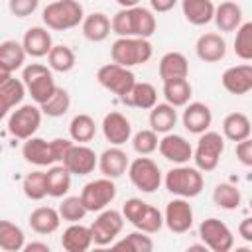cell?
<instances>
[{"mask_svg": "<svg viewBox=\"0 0 252 252\" xmlns=\"http://www.w3.org/2000/svg\"><path fill=\"white\" fill-rule=\"evenodd\" d=\"M73 140H67V138H55V140H43V138H28L24 140V146H22V156L28 163H33V165H39V167H49L53 163H61L67 150L71 148Z\"/></svg>", "mask_w": 252, "mask_h": 252, "instance_id": "1", "label": "cell"}, {"mask_svg": "<svg viewBox=\"0 0 252 252\" xmlns=\"http://www.w3.org/2000/svg\"><path fill=\"white\" fill-rule=\"evenodd\" d=\"M85 18V10L77 0H55L41 12L43 26L53 32H67L77 28Z\"/></svg>", "mask_w": 252, "mask_h": 252, "instance_id": "2", "label": "cell"}, {"mask_svg": "<svg viewBox=\"0 0 252 252\" xmlns=\"http://www.w3.org/2000/svg\"><path fill=\"white\" fill-rule=\"evenodd\" d=\"M165 189L175 195V197H183V199H193L197 195H201L203 187H205V179L203 173L197 167H189L185 163L171 167L165 177H163Z\"/></svg>", "mask_w": 252, "mask_h": 252, "instance_id": "3", "label": "cell"}, {"mask_svg": "<svg viewBox=\"0 0 252 252\" xmlns=\"http://www.w3.org/2000/svg\"><path fill=\"white\" fill-rule=\"evenodd\" d=\"M152 43L144 37H118L110 47L112 63H118L128 69L148 63L152 59Z\"/></svg>", "mask_w": 252, "mask_h": 252, "instance_id": "4", "label": "cell"}, {"mask_svg": "<svg viewBox=\"0 0 252 252\" xmlns=\"http://www.w3.org/2000/svg\"><path fill=\"white\" fill-rule=\"evenodd\" d=\"M22 83L26 87V93L32 96V100L39 106L41 102H45L53 91H55V81H53V73L47 65L41 63H30L24 67L22 71Z\"/></svg>", "mask_w": 252, "mask_h": 252, "instance_id": "5", "label": "cell"}, {"mask_svg": "<svg viewBox=\"0 0 252 252\" xmlns=\"http://www.w3.org/2000/svg\"><path fill=\"white\" fill-rule=\"evenodd\" d=\"M222 152H224V138L219 132L205 130L203 134H199V140H197V146L193 148L191 159L195 161V167L199 171L207 173V171L217 169Z\"/></svg>", "mask_w": 252, "mask_h": 252, "instance_id": "6", "label": "cell"}, {"mask_svg": "<svg viewBox=\"0 0 252 252\" xmlns=\"http://www.w3.org/2000/svg\"><path fill=\"white\" fill-rule=\"evenodd\" d=\"M126 171H128V177H130L132 185L136 189H140L142 193H154V191H158L159 185H161V181H163L161 179L159 165L154 159L146 158V156H140V158L132 159L128 163V169Z\"/></svg>", "mask_w": 252, "mask_h": 252, "instance_id": "7", "label": "cell"}, {"mask_svg": "<svg viewBox=\"0 0 252 252\" xmlns=\"http://www.w3.org/2000/svg\"><path fill=\"white\" fill-rule=\"evenodd\" d=\"M41 124V110L37 104H18L8 118V132L18 140L35 136Z\"/></svg>", "mask_w": 252, "mask_h": 252, "instance_id": "8", "label": "cell"}, {"mask_svg": "<svg viewBox=\"0 0 252 252\" xmlns=\"http://www.w3.org/2000/svg\"><path fill=\"white\" fill-rule=\"evenodd\" d=\"M89 228H91L93 244L110 246L124 228V217H122V213H118L114 209H102V211H98V217L93 220V224Z\"/></svg>", "mask_w": 252, "mask_h": 252, "instance_id": "9", "label": "cell"}, {"mask_svg": "<svg viewBox=\"0 0 252 252\" xmlns=\"http://www.w3.org/2000/svg\"><path fill=\"white\" fill-rule=\"evenodd\" d=\"M79 197H81V201L89 213H98V211L106 209L116 199L114 179H108V177L93 179L83 187Z\"/></svg>", "mask_w": 252, "mask_h": 252, "instance_id": "10", "label": "cell"}, {"mask_svg": "<svg viewBox=\"0 0 252 252\" xmlns=\"http://www.w3.org/2000/svg\"><path fill=\"white\" fill-rule=\"evenodd\" d=\"M96 81L100 87L122 98L134 87L136 77L128 67H122L118 63H106L96 71Z\"/></svg>", "mask_w": 252, "mask_h": 252, "instance_id": "11", "label": "cell"}, {"mask_svg": "<svg viewBox=\"0 0 252 252\" xmlns=\"http://www.w3.org/2000/svg\"><path fill=\"white\" fill-rule=\"evenodd\" d=\"M199 236L203 244L213 252H228L234 246L232 230L219 219L211 217L199 224Z\"/></svg>", "mask_w": 252, "mask_h": 252, "instance_id": "12", "label": "cell"}, {"mask_svg": "<svg viewBox=\"0 0 252 252\" xmlns=\"http://www.w3.org/2000/svg\"><path fill=\"white\" fill-rule=\"evenodd\" d=\"M61 163L67 167V171L71 175H89L94 171V167L98 163V156L89 146L73 142Z\"/></svg>", "mask_w": 252, "mask_h": 252, "instance_id": "13", "label": "cell"}, {"mask_svg": "<svg viewBox=\"0 0 252 252\" xmlns=\"http://www.w3.org/2000/svg\"><path fill=\"white\" fill-rule=\"evenodd\" d=\"M163 224L175 234L187 232L193 226V209L189 201L183 197L171 199L163 211Z\"/></svg>", "mask_w": 252, "mask_h": 252, "instance_id": "14", "label": "cell"}, {"mask_svg": "<svg viewBox=\"0 0 252 252\" xmlns=\"http://www.w3.org/2000/svg\"><path fill=\"white\" fill-rule=\"evenodd\" d=\"M158 150L161 154V158H165L171 163H187L193 156V146L189 144V140H185L179 134H163V138L158 142Z\"/></svg>", "mask_w": 252, "mask_h": 252, "instance_id": "15", "label": "cell"}, {"mask_svg": "<svg viewBox=\"0 0 252 252\" xmlns=\"http://www.w3.org/2000/svg\"><path fill=\"white\" fill-rule=\"evenodd\" d=\"M102 136L106 138V142H110V146H122L132 138V124L130 120L122 114V112H108L102 118Z\"/></svg>", "mask_w": 252, "mask_h": 252, "instance_id": "16", "label": "cell"}, {"mask_svg": "<svg viewBox=\"0 0 252 252\" xmlns=\"http://www.w3.org/2000/svg\"><path fill=\"white\" fill-rule=\"evenodd\" d=\"M220 83L224 87V91H228L230 94H246L252 91V65L240 63V65H232L228 69H224Z\"/></svg>", "mask_w": 252, "mask_h": 252, "instance_id": "17", "label": "cell"}, {"mask_svg": "<svg viewBox=\"0 0 252 252\" xmlns=\"http://www.w3.org/2000/svg\"><path fill=\"white\" fill-rule=\"evenodd\" d=\"M181 122L185 126L187 132L191 134H203L205 130L211 128V122H213V112L211 108L205 104V102H187L185 104V110L181 114Z\"/></svg>", "mask_w": 252, "mask_h": 252, "instance_id": "18", "label": "cell"}, {"mask_svg": "<svg viewBox=\"0 0 252 252\" xmlns=\"http://www.w3.org/2000/svg\"><path fill=\"white\" fill-rule=\"evenodd\" d=\"M128 154L120 148V146H110L106 148L100 156H98V169L102 173V177H108V179H118L126 173L128 169Z\"/></svg>", "mask_w": 252, "mask_h": 252, "instance_id": "19", "label": "cell"}, {"mask_svg": "<svg viewBox=\"0 0 252 252\" xmlns=\"http://www.w3.org/2000/svg\"><path fill=\"white\" fill-rule=\"evenodd\" d=\"M195 53L205 63H219L226 55V41L220 33L207 32V33L199 35V39L195 43Z\"/></svg>", "mask_w": 252, "mask_h": 252, "instance_id": "20", "label": "cell"}, {"mask_svg": "<svg viewBox=\"0 0 252 252\" xmlns=\"http://www.w3.org/2000/svg\"><path fill=\"white\" fill-rule=\"evenodd\" d=\"M22 47H24L26 55H30V57H45L49 53V49L53 47L51 33L47 32L45 26H33L24 33Z\"/></svg>", "mask_w": 252, "mask_h": 252, "instance_id": "21", "label": "cell"}, {"mask_svg": "<svg viewBox=\"0 0 252 252\" xmlns=\"http://www.w3.org/2000/svg\"><path fill=\"white\" fill-rule=\"evenodd\" d=\"M158 73L161 81H171V79H187L189 75V61L183 53L179 51H167L161 55Z\"/></svg>", "mask_w": 252, "mask_h": 252, "instance_id": "22", "label": "cell"}, {"mask_svg": "<svg viewBox=\"0 0 252 252\" xmlns=\"http://www.w3.org/2000/svg\"><path fill=\"white\" fill-rule=\"evenodd\" d=\"M61 246L67 252H85L93 246L91 228L81 222H69V226L63 230Z\"/></svg>", "mask_w": 252, "mask_h": 252, "instance_id": "23", "label": "cell"}, {"mask_svg": "<svg viewBox=\"0 0 252 252\" xmlns=\"http://www.w3.org/2000/svg\"><path fill=\"white\" fill-rule=\"evenodd\" d=\"M213 20L220 32H236V28L244 22L242 8H240V4H236L232 0L220 2L219 6H215Z\"/></svg>", "mask_w": 252, "mask_h": 252, "instance_id": "24", "label": "cell"}, {"mask_svg": "<svg viewBox=\"0 0 252 252\" xmlns=\"http://www.w3.org/2000/svg\"><path fill=\"white\" fill-rule=\"evenodd\" d=\"M28 224L37 234H53L61 224V217L53 207H37L30 213Z\"/></svg>", "mask_w": 252, "mask_h": 252, "instance_id": "25", "label": "cell"}, {"mask_svg": "<svg viewBox=\"0 0 252 252\" xmlns=\"http://www.w3.org/2000/svg\"><path fill=\"white\" fill-rule=\"evenodd\" d=\"M126 106H134V108H142V110H150L156 102H158V91L152 83H134V87L120 98Z\"/></svg>", "mask_w": 252, "mask_h": 252, "instance_id": "26", "label": "cell"}, {"mask_svg": "<svg viewBox=\"0 0 252 252\" xmlns=\"http://www.w3.org/2000/svg\"><path fill=\"white\" fill-rule=\"evenodd\" d=\"M150 128L158 134H167L175 128L177 124V110L175 106L167 104V102H156L150 108V116H148Z\"/></svg>", "mask_w": 252, "mask_h": 252, "instance_id": "27", "label": "cell"}, {"mask_svg": "<svg viewBox=\"0 0 252 252\" xmlns=\"http://www.w3.org/2000/svg\"><path fill=\"white\" fill-rule=\"evenodd\" d=\"M128 10H130V33H132V37L150 39L156 32V26H158L154 12L144 8V6H134Z\"/></svg>", "mask_w": 252, "mask_h": 252, "instance_id": "28", "label": "cell"}, {"mask_svg": "<svg viewBox=\"0 0 252 252\" xmlns=\"http://www.w3.org/2000/svg\"><path fill=\"white\" fill-rule=\"evenodd\" d=\"M81 30H83V35L89 41H93V43L104 41L110 35V18L102 12L87 14L81 22Z\"/></svg>", "mask_w": 252, "mask_h": 252, "instance_id": "29", "label": "cell"}, {"mask_svg": "<svg viewBox=\"0 0 252 252\" xmlns=\"http://www.w3.org/2000/svg\"><path fill=\"white\" fill-rule=\"evenodd\" d=\"M45 187H47V195L61 199L69 193L71 189V173L67 171V167L63 163H53L49 165V169L45 171Z\"/></svg>", "mask_w": 252, "mask_h": 252, "instance_id": "30", "label": "cell"}, {"mask_svg": "<svg viewBox=\"0 0 252 252\" xmlns=\"http://www.w3.org/2000/svg\"><path fill=\"white\" fill-rule=\"evenodd\" d=\"M24 96H26V87H24L22 79L12 77L4 85H0V122L6 118L8 110L22 104Z\"/></svg>", "mask_w": 252, "mask_h": 252, "instance_id": "31", "label": "cell"}, {"mask_svg": "<svg viewBox=\"0 0 252 252\" xmlns=\"http://www.w3.org/2000/svg\"><path fill=\"white\" fill-rule=\"evenodd\" d=\"M183 16L193 26H207L213 22L215 4L213 0H181Z\"/></svg>", "mask_w": 252, "mask_h": 252, "instance_id": "32", "label": "cell"}, {"mask_svg": "<svg viewBox=\"0 0 252 252\" xmlns=\"http://www.w3.org/2000/svg\"><path fill=\"white\" fill-rule=\"evenodd\" d=\"M250 134H252L250 118L244 112H230V114L224 116V120H222V138L236 144L244 138H250Z\"/></svg>", "mask_w": 252, "mask_h": 252, "instance_id": "33", "label": "cell"}, {"mask_svg": "<svg viewBox=\"0 0 252 252\" xmlns=\"http://www.w3.org/2000/svg\"><path fill=\"white\" fill-rule=\"evenodd\" d=\"M193 94V87L187 79H171V81H163V98L167 104L179 108L185 106L191 100Z\"/></svg>", "mask_w": 252, "mask_h": 252, "instance_id": "34", "label": "cell"}, {"mask_svg": "<svg viewBox=\"0 0 252 252\" xmlns=\"http://www.w3.org/2000/svg\"><path fill=\"white\" fill-rule=\"evenodd\" d=\"M45 57H47L49 69L57 73H69L77 63L75 51L69 45H53Z\"/></svg>", "mask_w": 252, "mask_h": 252, "instance_id": "35", "label": "cell"}, {"mask_svg": "<svg viewBox=\"0 0 252 252\" xmlns=\"http://www.w3.org/2000/svg\"><path fill=\"white\" fill-rule=\"evenodd\" d=\"M96 134V124L94 118L89 114H75L71 124H69V136L77 144H87L94 138Z\"/></svg>", "mask_w": 252, "mask_h": 252, "instance_id": "36", "label": "cell"}, {"mask_svg": "<svg viewBox=\"0 0 252 252\" xmlns=\"http://www.w3.org/2000/svg\"><path fill=\"white\" fill-rule=\"evenodd\" d=\"M24 230L10 220H0V248L6 252H20L24 250Z\"/></svg>", "mask_w": 252, "mask_h": 252, "instance_id": "37", "label": "cell"}, {"mask_svg": "<svg viewBox=\"0 0 252 252\" xmlns=\"http://www.w3.org/2000/svg\"><path fill=\"white\" fill-rule=\"evenodd\" d=\"M213 203L224 211H234L242 203V193L232 183H219L213 189Z\"/></svg>", "mask_w": 252, "mask_h": 252, "instance_id": "38", "label": "cell"}, {"mask_svg": "<svg viewBox=\"0 0 252 252\" xmlns=\"http://www.w3.org/2000/svg\"><path fill=\"white\" fill-rule=\"evenodd\" d=\"M110 248L112 250H126V252H152L154 250V242L146 232L136 228L134 232L126 234L124 238L112 242Z\"/></svg>", "mask_w": 252, "mask_h": 252, "instance_id": "39", "label": "cell"}, {"mask_svg": "<svg viewBox=\"0 0 252 252\" xmlns=\"http://www.w3.org/2000/svg\"><path fill=\"white\" fill-rule=\"evenodd\" d=\"M26 61V51L22 47V41L6 39L0 43V63H4L12 73L22 69Z\"/></svg>", "mask_w": 252, "mask_h": 252, "instance_id": "40", "label": "cell"}, {"mask_svg": "<svg viewBox=\"0 0 252 252\" xmlns=\"http://www.w3.org/2000/svg\"><path fill=\"white\" fill-rule=\"evenodd\" d=\"M69 106H71V96H69V93H67L63 87H55L53 94H51L45 102L39 104V110H41V114H47V116H51V118H59V116H63V114L69 110Z\"/></svg>", "mask_w": 252, "mask_h": 252, "instance_id": "41", "label": "cell"}, {"mask_svg": "<svg viewBox=\"0 0 252 252\" xmlns=\"http://www.w3.org/2000/svg\"><path fill=\"white\" fill-rule=\"evenodd\" d=\"M57 213H59L61 220H67V222H81L89 211L85 209L81 197H77V195H65L63 201H61V205L57 207Z\"/></svg>", "mask_w": 252, "mask_h": 252, "instance_id": "42", "label": "cell"}, {"mask_svg": "<svg viewBox=\"0 0 252 252\" xmlns=\"http://www.w3.org/2000/svg\"><path fill=\"white\" fill-rule=\"evenodd\" d=\"M24 195L32 201H41L47 197V187H45V171H32L24 177L22 181Z\"/></svg>", "mask_w": 252, "mask_h": 252, "instance_id": "43", "label": "cell"}, {"mask_svg": "<svg viewBox=\"0 0 252 252\" xmlns=\"http://www.w3.org/2000/svg\"><path fill=\"white\" fill-rule=\"evenodd\" d=\"M234 53L242 61H250L252 59V22H242L236 28Z\"/></svg>", "mask_w": 252, "mask_h": 252, "instance_id": "44", "label": "cell"}, {"mask_svg": "<svg viewBox=\"0 0 252 252\" xmlns=\"http://www.w3.org/2000/svg\"><path fill=\"white\" fill-rule=\"evenodd\" d=\"M134 226H136L138 230L146 232V234H156V232L161 230V226H163V213H161L158 207H154V205L148 203V207L144 209L142 217L138 219V222H136Z\"/></svg>", "mask_w": 252, "mask_h": 252, "instance_id": "45", "label": "cell"}, {"mask_svg": "<svg viewBox=\"0 0 252 252\" xmlns=\"http://www.w3.org/2000/svg\"><path fill=\"white\" fill-rule=\"evenodd\" d=\"M130 140H132L134 152L140 154V156H150V154H154V152L158 150V142H159V140H158V132H154L152 128L136 132Z\"/></svg>", "mask_w": 252, "mask_h": 252, "instance_id": "46", "label": "cell"}, {"mask_svg": "<svg viewBox=\"0 0 252 252\" xmlns=\"http://www.w3.org/2000/svg\"><path fill=\"white\" fill-rule=\"evenodd\" d=\"M39 6V0H8V8L16 18L32 16Z\"/></svg>", "mask_w": 252, "mask_h": 252, "instance_id": "47", "label": "cell"}, {"mask_svg": "<svg viewBox=\"0 0 252 252\" xmlns=\"http://www.w3.org/2000/svg\"><path fill=\"white\" fill-rule=\"evenodd\" d=\"M236 158L242 165H246V167L252 165V140L250 138L236 142Z\"/></svg>", "mask_w": 252, "mask_h": 252, "instance_id": "48", "label": "cell"}, {"mask_svg": "<svg viewBox=\"0 0 252 252\" xmlns=\"http://www.w3.org/2000/svg\"><path fill=\"white\" fill-rule=\"evenodd\" d=\"M177 2H179V0H150V6H152V10H154V12L163 14V12L173 10Z\"/></svg>", "mask_w": 252, "mask_h": 252, "instance_id": "49", "label": "cell"}, {"mask_svg": "<svg viewBox=\"0 0 252 252\" xmlns=\"http://www.w3.org/2000/svg\"><path fill=\"white\" fill-rule=\"evenodd\" d=\"M238 234H240V238H244L246 242H252V219H250V217H246V219L240 220V224H238Z\"/></svg>", "mask_w": 252, "mask_h": 252, "instance_id": "50", "label": "cell"}, {"mask_svg": "<svg viewBox=\"0 0 252 252\" xmlns=\"http://www.w3.org/2000/svg\"><path fill=\"white\" fill-rule=\"evenodd\" d=\"M24 250L26 252H49V244L47 242H30V244H24Z\"/></svg>", "mask_w": 252, "mask_h": 252, "instance_id": "51", "label": "cell"}, {"mask_svg": "<svg viewBox=\"0 0 252 252\" xmlns=\"http://www.w3.org/2000/svg\"><path fill=\"white\" fill-rule=\"evenodd\" d=\"M8 79H12V71L4 63H0V85H4Z\"/></svg>", "mask_w": 252, "mask_h": 252, "instance_id": "52", "label": "cell"}, {"mask_svg": "<svg viewBox=\"0 0 252 252\" xmlns=\"http://www.w3.org/2000/svg\"><path fill=\"white\" fill-rule=\"evenodd\" d=\"M116 2H118L120 8H134V6L140 4V0H116Z\"/></svg>", "mask_w": 252, "mask_h": 252, "instance_id": "53", "label": "cell"}, {"mask_svg": "<svg viewBox=\"0 0 252 252\" xmlns=\"http://www.w3.org/2000/svg\"><path fill=\"white\" fill-rule=\"evenodd\" d=\"M187 250H201V252H207L209 248H207L205 244H191V246H189Z\"/></svg>", "mask_w": 252, "mask_h": 252, "instance_id": "54", "label": "cell"}]
</instances>
